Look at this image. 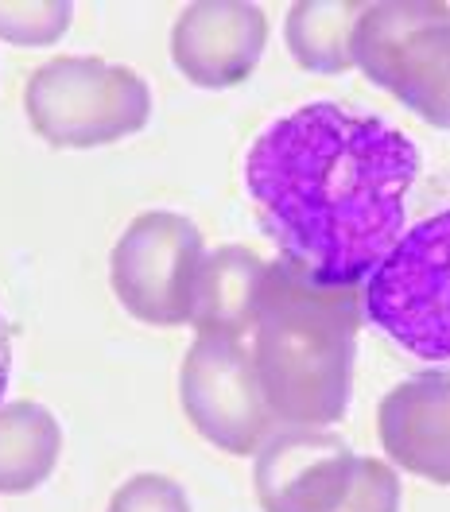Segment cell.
I'll return each mask as SVG.
<instances>
[{
  "label": "cell",
  "mask_w": 450,
  "mask_h": 512,
  "mask_svg": "<svg viewBox=\"0 0 450 512\" xmlns=\"http://www.w3.org/2000/svg\"><path fill=\"white\" fill-rule=\"evenodd\" d=\"M423 152L385 117L307 101L268 121L245 152V191L284 260L357 288L408 229Z\"/></svg>",
  "instance_id": "6da1fadb"
},
{
  "label": "cell",
  "mask_w": 450,
  "mask_h": 512,
  "mask_svg": "<svg viewBox=\"0 0 450 512\" xmlns=\"http://www.w3.org/2000/svg\"><path fill=\"white\" fill-rule=\"evenodd\" d=\"M361 319L357 288L319 284L284 256L268 264L249 353L272 419L330 427L346 416Z\"/></svg>",
  "instance_id": "7a4b0ae2"
},
{
  "label": "cell",
  "mask_w": 450,
  "mask_h": 512,
  "mask_svg": "<svg viewBox=\"0 0 450 512\" xmlns=\"http://www.w3.org/2000/svg\"><path fill=\"white\" fill-rule=\"evenodd\" d=\"M24 113L43 144L90 152L148 125L152 90L132 66L94 55H59L32 70L24 86Z\"/></svg>",
  "instance_id": "3957f363"
},
{
  "label": "cell",
  "mask_w": 450,
  "mask_h": 512,
  "mask_svg": "<svg viewBox=\"0 0 450 512\" xmlns=\"http://www.w3.org/2000/svg\"><path fill=\"white\" fill-rule=\"evenodd\" d=\"M361 311L419 361H450V206L412 222L361 284Z\"/></svg>",
  "instance_id": "277c9868"
},
{
  "label": "cell",
  "mask_w": 450,
  "mask_h": 512,
  "mask_svg": "<svg viewBox=\"0 0 450 512\" xmlns=\"http://www.w3.org/2000/svg\"><path fill=\"white\" fill-rule=\"evenodd\" d=\"M354 66L419 121L450 132V4H365L350 39Z\"/></svg>",
  "instance_id": "5b68a950"
},
{
  "label": "cell",
  "mask_w": 450,
  "mask_h": 512,
  "mask_svg": "<svg viewBox=\"0 0 450 512\" xmlns=\"http://www.w3.org/2000/svg\"><path fill=\"white\" fill-rule=\"evenodd\" d=\"M206 260L202 229L175 210L136 214L109 253L117 303L144 326H187Z\"/></svg>",
  "instance_id": "8992f818"
},
{
  "label": "cell",
  "mask_w": 450,
  "mask_h": 512,
  "mask_svg": "<svg viewBox=\"0 0 450 512\" xmlns=\"http://www.w3.org/2000/svg\"><path fill=\"white\" fill-rule=\"evenodd\" d=\"M179 400L194 431L233 458L257 454L276 423L257 384L253 353L237 334L194 338L179 369Z\"/></svg>",
  "instance_id": "52a82bcc"
},
{
  "label": "cell",
  "mask_w": 450,
  "mask_h": 512,
  "mask_svg": "<svg viewBox=\"0 0 450 512\" xmlns=\"http://www.w3.org/2000/svg\"><path fill=\"white\" fill-rule=\"evenodd\" d=\"M357 454L322 427H284L268 435L253 462L260 512H342Z\"/></svg>",
  "instance_id": "ba28073f"
},
{
  "label": "cell",
  "mask_w": 450,
  "mask_h": 512,
  "mask_svg": "<svg viewBox=\"0 0 450 512\" xmlns=\"http://www.w3.org/2000/svg\"><path fill=\"white\" fill-rule=\"evenodd\" d=\"M268 47V16L245 0L187 4L171 28V63L202 90L241 86Z\"/></svg>",
  "instance_id": "9c48e42d"
},
{
  "label": "cell",
  "mask_w": 450,
  "mask_h": 512,
  "mask_svg": "<svg viewBox=\"0 0 450 512\" xmlns=\"http://www.w3.org/2000/svg\"><path fill=\"white\" fill-rule=\"evenodd\" d=\"M377 439L388 458L435 485H450V377L416 373L377 408Z\"/></svg>",
  "instance_id": "30bf717a"
},
{
  "label": "cell",
  "mask_w": 450,
  "mask_h": 512,
  "mask_svg": "<svg viewBox=\"0 0 450 512\" xmlns=\"http://www.w3.org/2000/svg\"><path fill=\"white\" fill-rule=\"evenodd\" d=\"M268 260H260L245 245H222L206 253L198 284H194L191 322L198 334H245L257 319L260 288H264Z\"/></svg>",
  "instance_id": "8fae6325"
},
{
  "label": "cell",
  "mask_w": 450,
  "mask_h": 512,
  "mask_svg": "<svg viewBox=\"0 0 450 512\" xmlns=\"http://www.w3.org/2000/svg\"><path fill=\"white\" fill-rule=\"evenodd\" d=\"M63 454V427L35 400L0 404V497L32 493L55 474Z\"/></svg>",
  "instance_id": "7c38bea8"
},
{
  "label": "cell",
  "mask_w": 450,
  "mask_h": 512,
  "mask_svg": "<svg viewBox=\"0 0 450 512\" xmlns=\"http://www.w3.org/2000/svg\"><path fill=\"white\" fill-rule=\"evenodd\" d=\"M365 4L357 0H295L284 20L291 59L311 74H342L354 66L350 39Z\"/></svg>",
  "instance_id": "4fadbf2b"
},
{
  "label": "cell",
  "mask_w": 450,
  "mask_h": 512,
  "mask_svg": "<svg viewBox=\"0 0 450 512\" xmlns=\"http://www.w3.org/2000/svg\"><path fill=\"white\" fill-rule=\"evenodd\" d=\"M74 20L66 0H8L0 4V39L16 47H51Z\"/></svg>",
  "instance_id": "5bb4252c"
},
{
  "label": "cell",
  "mask_w": 450,
  "mask_h": 512,
  "mask_svg": "<svg viewBox=\"0 0 450 512\" xmlns=\"http://www.w3.org/2000/svg\"><path fill=\"white\" fill-rule=\"evenodd\" d=\"M105 512H191V497L167 474H132L117 485Z\"/></svg>",
  "instance_id": "9a60e30c"
},
{
  "label": "cell",
  "mask_w": 450,
  "mask_h": 512,
  "mask_svg": "<svg viewBox=\"0 0 450 512\" xmlns=\"http://www.w3.org/2000/svg\"><path fill=\"white\" fill-rule=\"evenodd\" d=\"M342 512H400V478L381 458H361L354 462V478Z\"/></svg>",
  "instance_id": "2e32d148"
},
{
  "label": "cell",
  "mask_w": 450,
  "mask_h": 512,
  "mask_svg": "<svg viewBox=\"0 0 450 512\" xmlns=\"http://www.w3.org/2000/svg\"><path fill=\"white\" fill-rule=\"evenodd\" d=\"M8 381H12V326H8L4 311H0V404H4Z\"/></svg>",
  "instance_id": "e0dca14e"
}]
</instances>
